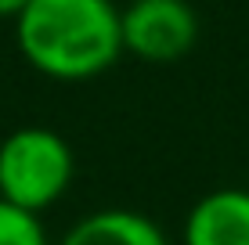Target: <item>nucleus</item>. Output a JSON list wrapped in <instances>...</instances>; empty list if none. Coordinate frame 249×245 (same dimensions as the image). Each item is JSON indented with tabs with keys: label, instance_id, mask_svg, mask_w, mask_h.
I'll list each match as a JSON object with an SVG mask.
<instances>
[{
	"label": "nucleus",
	"instance_id": "nucleus-4",
	"mask_svg": "<svg viewBox=\"0 0 249 245\" xmlns=\"http://www.w3.org/2000/svg\"><path fill=\"white\" fill-rule=\"evenodd\" d=\"M184 245H249V188H217L184 216Z\"/></svg>",
	"mask_w": 249,
	"mask_h": 245
},
{
	"label": "nucleus",
	"instance_id": "nucleus-3",
	"mask_svg": "<svg viewBox=\"0 0 249 245\" xmlns=\"http://www.w3.org/2000/svg\"><path fill=\"white\" fill-rule=\"evenodd\" d=\"M123 50L141 62H177L199 40V15L188 0H134L119 11Z\"/></svg>",
	"mask_w": 249,
	"mask_h": 245
},
{
	"label": "nucleus",
	"instance_id": "nucleus-1",
	"mask_svg": "<svg viewBox=\"0 0 249 245\" xmlns=\"http://www.w3.org/2000/svg\"><path fill=\"white\" fill-rule=\"evenodd\" d=\"M15 40L40 76L94 80L123 54L119 7L112 0H29L15 18Z\"/></svg>",
	"mask_w": 249,
	"mask_h": 245
},
{
	"label": "nucleus",
	"instance_id": "nucleus-7",
	"mask_svg": "<svg viewBox=\"0 0 249 245\" xmlns=\"http://www.w3.org/2000/svg\"><path fill=\"white\" fill-rule=\"evenodd\" d=\"M29 0H0V18H18Z\"/></svg>",
	"mask_w": 249,
	"mask_h": 245
},
{
	"label": "nucleus",
	"instance_id": "nucleus-5",
	"mask_svg": "<svg viewBox=\"0 0 249 245\" xmlns=\"http://www.w3.org/2000/svg\"><path fill=\"white\" fill-rule=\"evenodd\" d=\"M58 245H170L166 231L134 209H98L76 220Z\"/></svg>",
	"mask_w": 249,
	"mask_h": 245
},
{
	"label": "nucleus",
	"instance_id": "nucleus-6",
	"mask_svg": "<svg viewBox=\"0 0 249 245\" xmlns=\"http://www.w3.org/2000/svg\"><path fill=\"white\" fill-rule=\"evenodd\" d=\"M0 245H51V238L36 213H25L0 198Z\"/></svg>",
	"mask_w": 249,
	"mask_h": 245
},
{
	"label": "nucleus",
	"instance_id": "nucleus-2",
	"mask_svg": "<svg viewBox=\"0 0 249 245\" xmlns=\"http://www.w3.org/2000/svg\"><path fill=\"white\" fill-rule=\"evenodd\" d=\"M76 159L62 133L18 126L0 141V198L25 213H44L72 184Z\"/></svg>",
	"mask_w": 249,
	"mask_h": 245
}]
</instances>
